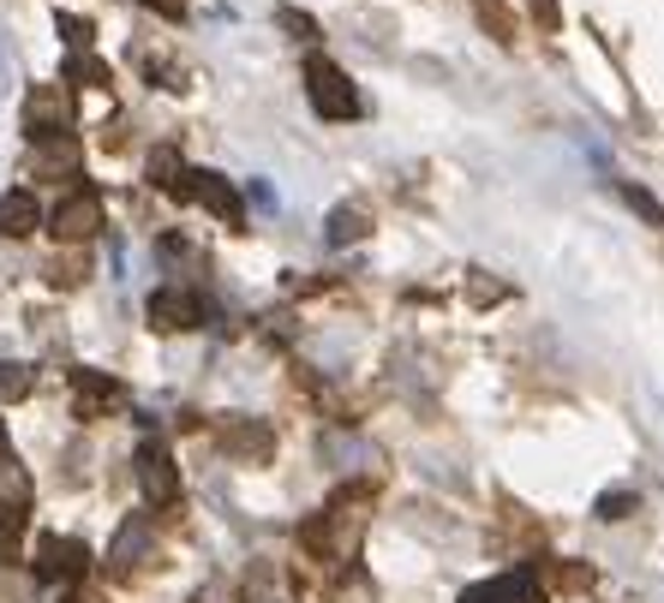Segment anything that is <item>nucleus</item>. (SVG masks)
I'll list each match as a JSON object with an SVG mask.
<instances>
[{"instance_id":"obj_1","label":"nucleus","mask_w":664,"mask_h":603,"mask_svg":"<svg viewBox=\"0 0 664 603\" xmlns=\"http://www.w3.org/2000/svg\"><path fill=\"white\" fill-rule=\"evenodd\" d=\"M305 96H312L317 120H353V114H360V90H353V79L324 55L305 60Z\"/></svg>"},{"instance_id":"obj_2","label":"nucleus","mask_w":664,"mask_h":603,"mask_svg":"<svg viewBox=\"0 0 664 603\" xmlns=\"http://www.w3.org/2000/svg\"><path fill=\"white\" fill-rule=\"evenodd\" d=\"M96 227H102V198H96L91 186H79L72 198H60L55 215H48V234L67 239V246H84V239H96Z\"/></svg>"},{"instance_id":"obj_3","label":"nucleus","mask_w":664,"mask_h":603,"mask_svg":"<svg viewBox=\"0 0 664 603\" xmlns=\"http://www.w3.org/2000/svg\"><path fill=\"white\" fill-rule=\"evenodd\" d=\"M150 329H162V335H180V329H198L203 323V299L186 287H156L150 293Z\"/></svg>"},{"instance_id":"obj_4","label":"nucleus","mask_w":664,"mask_h":603,"mask_svg":"<svg viewBox=\"0 0 664 603\" xmlns=\"http://www.w3.org/2000/svg\"><path fill=\"white\" fill-rule=\"evenodd\" d=\"M67 126H72L67 90H55V84L31 90V102H24V132H31L36 144H48V138H67Z\"/></svg>"},{"instance_id":"obj_5","label":"nucleus","mask_w":664,"mask_h":603,"mask_svg":"<svg viewBox=\"0 0 664 603\" xmlns=\"http://www.w3.org/2000/svg\"><path fill=\"white\" fill-rule=\"evenodd\" d=\"M174 198H198L210 215H222V222H240V191L228 186L222 174H210V168H186L180 186H174Z\"/></svg>"},{"instance_id":"obj_6","label":"nucleus","mask_w":664,"mask_h":603,"mask_svg":"<svg viewBox=\"0 0 664 603\" xmlns=\"http://www.w3.org/2000/svg\"><path fill=\"white\" fill-rule=\"evenodd\" d=\"M91 568V549L79 537H43L36 544V580H84Z\"/></svg>"},{"instance_id":"obj_7","label":"nucleus","mask_w":664,"mask_h":603,"mask_svg":"<svg viewBox=\"0 0 664 603\" xmlns=\"http://www.w3.org/2000/svg\"><path fill=\"white\" fill-rule=\"evenodd\" d=\"M138 484H144V496L150 503H174V496H180V472H174V454L162 442H144L138 448Z\"/></svg>"},{"instance_id":"obj_8","label":"nucleus","mask_w":664,"mask_h":603,"mask_svg":"<svg viewBox=\"0 0 664 603\" xmlns=\"http://www.w3.org/2000/svg\"><path fill=\"white\" fill-rule=\"evenodd\" d=\"M31 515V472L0 454V532H19Z\"/></svg>"},{"instance_id":"obj_9","label":"nucleus","mask_w":664,"mask_h":603,"mask_svg":"<svg viewBox=\"0 0 664 603\" xmlns=\"http://www.w3.org/2000/svg\"><path fill=\"white\" fill-rule=\"evenodd\" d=\"M36 227H43V203H36V191H7L0 198V234L7 239H31Z\"/></svg>"},{"instance_id":"obj_10","label":"nucleus","mask_w":664,"mask_h":603,"mask_svg":"<svg viewBox=\"0 0 664 603\" xmlns=\"http://www.w3.org/2000/svg\"><path fill=\"white\" fill-rule=\"evenodd\" d=\"M120 394H126V389L108 377V370H72V401H79L84 418H96L102 406H114Z\"/></svg>"},{"instance_id":"obj_11","label":"nucleus","mask_w":664,"mask_h":603,"mask_svg":"<svg viewBox=\"0 0 664 603\" xmlns=\"http://www.w3.org/2000/svg\"><path fill=\"white\" fill-rule=\"evenodd\" d=\"M462 603H533V574H503V580H485V586H467Z\"/></svg>"},{"instance_id":"obj_12","label":"nucleus","mask_w":664,"mask_h":603,"mask_svg":"<svg viewBox=\"0 0 664 603\" xmlns=\"http://www.w3.org/2000/svg\"><path fill=\"white\" fill-rule=\"evenodd\" d=\"M365 234H372V215H365V203H336V210H329V222H324L329 246H353V239H365Z\"/></svg>"},{"instance_id":"obj_13","label":"nucleus","mask_w":664,"mask_h":603,"mask_svg":"<svg viewBox=\"0 0 664 603\" xmlns=\"http://www.w3.org/2000/svg\"><path fill=\"white\" fill-rule=\"evenodd\" d=\"M144 549H150V520L138 515V520H126V525H120V537H114L108 561H114V568H132V561L144 556Z\"/></svg>"},{"instance_id":"obj_14","label":"nucleus","mask_w":664,"mask_h":603,"mask_svg":"<svg viewBox=\"0 0 664 603\" xmlns=\"http://www.w3.org/2000/svg\"><path fill=\"white\" fill-rule=\"evenodd\" d=\"M617 191H622V203H629V210L641 215L646 227H664V203H659L653 191L641 186V179H617Z\"/></svg>"},{"instance_id":"obj_15","label":"nucleus","mask_w":664,"mask_h":603,"mask_svg":"<svg viewBox=\"0 0 664 603\" xmlns=\"http://www.w3.org/2000/svg\"><path fill=\"white\" fill-rule=\"evenodd\" d=\"M36 168L43 174H72L79 168V144H72V138H48V144L36 150Z\"/></svg>"},{"instance_id":"obj_16","label":"nucleus","mask_w":664,"mask_h":603,"mask_svg":"<svg viewBox=\"0 0 664 603\" xmlns=\"http://www.w3.org/2000/svg\"><path fill=\"white\" fill-rule=\"evenodd\" d=\"M222 442L234 448V454H258V460L270 454V430H264V425H228Z\"/></svg>"},{"instance_id":"obj_17","label":"nucleus","mask_w":664,"mask_h":603,"mask_svg":"<svg viewBox=\"0 0 664 603\" xmlns=\"http://www.w3.org/2000/svg\"><path fill=\"white\" fill-rule=\"evenodd\" d=\"M31 382H36L31 365H12V358H0V401H24V394H31Z\"/></svg>"},{"instance_id":"obj_18","label":"nucleus","mask_w":664,"mask_h":603,"mask_svg":"<svg viewBox=\"0 0 664 603\" xmlns=\"http://www.w3.org/2000/svg\"><path fill=\"white\" fill-rule=\"evenodd\" d=\"M180 174H186V162L174 156V150H150V179H156L162 191H174V186H180Z\"/></svg>"},{"instance_id":"obj_19","label":"nucleus","mask_w":664,"mask_h":603,"mask_svg":"<svg viewBox=\"0 0 664 603\" xmlns=\"http://www.w3.org/2000/svg\"><path fill=\"white\" fill-rule=\"evenodd\" d=\"M634 508H641V496H634V490H605L593 515H598V520H629Z\"/></svg>"},{"instance_id":"obj_20","label":"nucleus","mask_w":664,"mask_h":603,"mask_svg":"<svg viewBox=\"0 0 664 603\" xmlns=\"http://www.w3.org/2000/svg\"><path fill=\"white\" fill-rule=\"evenodd\" d=\"M479 19L497 24V36H503V43H515V24H509V12L497 7V0H479Z\"/></svg>"},{"instance_id":"obj_21","label":"nucleus","mask_w":664,"mask_h":603,"mask_svg":"<svg viewBox=\"0 0 664 603\" xmlns=\"http://www.w3.org/2000/svg\"><path fill=\"white\" fill-rule=\"evenodd\" d=\"M55 24L67 31V43H72V48H91V19H72V12H60Z\"/></svg>"},{"instance_id":"obj_22","label":"nucleus","mask_w":664,"mask_h":603,"mask_svg":"<svg viewBox=\"0 0 664 603\" xmlns=\"http://www.w3.org/2000/svg\"><path fill=\"white\" fill-rule=\"evenodd\" d=\"M276 19H282V31H293V36H300V43H312V36H317V24L305 19V12H293V7H282V12H276Z\"/></svg>"},{"instance_id":"obj_23","label":"nucleus","mask_w":664,"mask_h":603,"mask_svg":"<svg viewBox=\"0 0 664 603\" xmlns=\"http://www.w3.org/2000/svg\"><path fill=\"white\" fill-rule=\"evenodd\" d=\"M67 72H72V79H91V84H108V72H102V67H96L91 55H84V60H72Z\"/></svg>"},{"instance_id":"obj_24","label":"nucleus","mask_w":664,"mask_h":603,"mask_svg":"<svg viewBox=\"0 0 664 603\" xmlns=\"http://www.w3.org/2000/svg\"><path fill=\"white\" fill-rule=\"evenodd\" d=\"M0 90H12V60H7V43H0Z\"/></svg>"},{"instance_id":"obj_25","label":"nucleus","mask_w":664,"mask_h":603,"mask_svg":"<svg viewBox=\"0 0 664 603\" xmlns=\"http://www.w3.org/2000/svg\"><path fill=\"white\" fill-rule=\"evenodd\" d=\"M67 603H102V598H96V592H72Z\"/></svg>"}]
</instances>
